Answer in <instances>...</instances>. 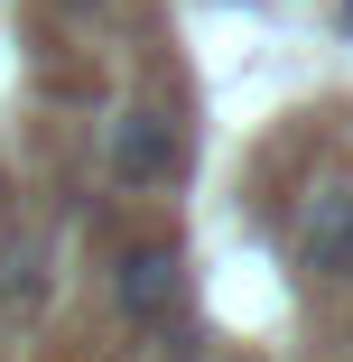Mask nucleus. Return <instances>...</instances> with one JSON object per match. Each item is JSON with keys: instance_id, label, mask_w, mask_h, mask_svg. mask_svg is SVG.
<instances>
[{"instance_id": "f257e3e1", "label": "nucleus", "mask_w": 353, "mask_h": 362, "mask_svg": "<svg viewBox=\"0 0 353 362\" xmlns=\"http://www.w3.org/2000/svg\"><path fill=\"white\" fill-rule=\"evenodd\" d=\"M177 168H186V130H177V112L130 103V112L103 130V177H112L121 195H158Z\"/></svg>"}, {"instance_id": "f03ea898", "label": "nucleus", "mask_w": 353, "mask_h": 362, "mask_svg": "<svg viewBox=\"0 0 353 362\" xmlns=\"http://www.w3.org/2000/svg\"><path fill=\"white\" fill-rule=\"evenodd\" d=\"M289 251L307 279L325 288H353V177H316L289 214Z\"/></svg>"}, {"instance_id": "7ed1b4c3", "label": "nucleus", "mask_w": 353, "mask_h": 362, "mask_svg": "<svg viewBox=\"0 0 353 362\" xmlns=\"http://www.w3.org/2000/svg\"><path fill=\"white\" fill-rule=\"evenodd\" d=\"M112 298H121L130 325H168V316L186 307V260H177V242H130L121 269H112Z\"/></svg>"}]
</instances>
